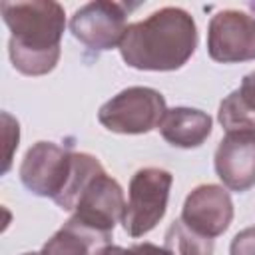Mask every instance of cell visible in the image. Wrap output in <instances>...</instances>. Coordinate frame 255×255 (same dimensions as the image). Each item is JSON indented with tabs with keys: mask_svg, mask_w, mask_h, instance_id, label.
Wrapping results in <instances>:
<instances>
[{
	"mask_svg": "<svg viewBox=\"0 0 255 255\" xmlns=\"http://www.w3.org/2000/svg\"><path fill=\"white\" fill-rule=\"evenodd\" d=\"M165 112V98L157 90L131 86L116 94L100 108L98 122L114 133L137 135L159 128Z\"/></svg>",
	"mask_w": 255,
	"mask_h": 255,
	"instance_id": "cell-4",
	"label": "cell"
},
{
	"mask_svg": "<svg viewBox=\"0 0 255 255\" xmlns=\"http://www.w3.org/2000/svg\"><path fill=\"white\" fill-rule=\"evenodd\" d=\"M74 169V151L62 147L54 141H36L24 155L20 163V181L22 185L38 195L50 197L56 201L72 175Z\"/></svg>",
	"mask_w": 255,
	"mask_h": 255,
	"instance_id": "cell-5",
	"label": "cell"
},
{
	"mask_svg": "<svg viewBox=\"0 0 255 255\" xmlns=\"http://www.w3.org/2000/svg\"><path fill=\"white\" fill-rule=\"evenodd\" d=\"M211 128H213V120L207 112L179 106L165 112L157 129L169 145L191 149V147H199L211 135Z\"/></svg>",
	"mask_w": 255,
	"mask_h": 255,
	"instance_id": "cell-11",
	"label": "cell"
},
{
	"mask_svg": "<svg viewBox=\"0 0 255 255\" xmlns=\"http://www.w3.org/2000/svg\"><path fill=\"white\" fill-rule=\"evenodd\" d=\"M98 255H126V249L124 247H118V245H108Z\"/></svg>",
	"mask_w": 255,
	"mask_h": 255,
	"instance_id": "cell-19",
	"label": "cell"
},
{
	"mask_svg": "<svg viewBox=\"0 0 255 255\" xmlns=\"http://www.w3.org/2000/svg\"><path fill=\"white\" fill-rule=\"evenodd\" d=\"M217 120L227 131H241V129H253L255 131V110H251L245 100L241 98L239 90L225 96L219 104Z\"/></svg>",
	"mask_w": 255,
	"mask_h": 255,
	"instance_id": "cell-15",
	"label": "cell"
},
{
	"mask_svg": "<svg viewBox=\"0 0 255 255\" xmlns=\"http://www.w3.org/2000/svg\"><path fill=\"white\" fill-rule=\"evenodd\" d=\"M22 255H42V253H38V251H32V253H22Z\"/></svg>",
	"mask_w": 255,
	"mask_h": 255,
	"instance_id": "cell-20",
	"label": "cell"
},
{
	"mask_svg": "<svg viewBox=\"0 0 255 255\" xmlns=\"http://www.w3.org/2000/svg\"><path fill=\"white\" fill-rule=\"evenodd\" d=\"M2 18L10 30L8 56L24 76H44L60 60L66 28L64 6L54 0L2 2Z\"/></svg>",
	"mask_w": 255,
	"mask_h": 255,
	"instance_id": "cell-2",
	"label": "cell"
},
{
	"mask_svg": "<svg viewBox=\"0 0 255 255\" xmlns=\"http://www.w3.org/2000/svg\"><path fill=\"white\" fill-rule=\"evenodd\" d=\"M239 94L245 100V104L251 110H255V70L243 76V82L239 86Z\"/></svg>",
	"mask_w": 255,
	"mask_h": 255,
	"instance_id": "cell-17",
	"label": "cell"
},
{
	"mask_svg": "<svg viewBox=\"0 0 255 255\" xmlns=\"http://www.w3.org/2000/svg\"><path fill=\"white\" fill-rule=\"evenodd\" d=\"M163 247L171 255H213V239L193 231L181 219H175L163 237Z\"/></svg>",
	"mask_w": 255,
	"mask_h": 255,
	"instance_id": "cell-14",
	"label": "cell"
},
{
	"mask_svg": "<svg viewBox=\"0 0 255 255\" xmlns=\"http://www.w3.org/2000/svg\"><path fill=\"white\" fill-rule=\"evenodd\" d=\"M213 167L227 189L237 193L251 189L255 185V131H227L215 149Z\"/></svg>",
	"mask_w": 255,
	"mask_h": 255,
	"instance_id": "cell-10",
	"label": "cell"
},
{
	"mask_svg": "<svg viewBox=\"0 0 255 255\" xmlns=\"http://www.w3.org/2000/svg\"><path fill=\"white\" fill-rule=\"evenodd\" d=\"M255 10V4H251ZM207 52L213 62L237 64L255 60V16L243 10H221L207 26Z\"/></svg>",
	"mask_w": 255,
	"mask_h": 255,
	"instance_id": "cell-6",
	"label": "cell"
},
{
	"mask_svg": "<svg viewBox=\"0 0 255 255\" xmlns=\"http://www.w3.org/2000/svg\"><path fill=\"white\" fill-rule=\"evenodd\" d=\"M126 255H171V253L165 247H159V245H153L149 241H143V243H135L129 249H126Z\"/></svg>",
	"mask_w": 255,
	"mask_h": 255,
	"instance_id": "cell-18",
	"label": "cell"
},
{
	"mask_svg": "<svg viewBox=\"0 0 255 255\" xmlns=\"http://www.w3.org/2000/svg\"><path fill=\"white\" fill-rule=\"evenodd\" d=\"M118 48L129 68L173 72L193 56L197 48V26L187 10L165 6L129 24Z\"/></svg>",
	"mask_w": 255,
	"mask_h": 255,
	"instance_id": "cell-1",
	"label": "cell"
},
{
	"mask_svg": "<svg viewBox=\"0 0 255 255\" xmlns=\"http://www.w3.org/2000/svg\"><path fill=\"white\" fill-rule=\"evenodd\" d=\"M128 6L112 0H96L80 6L70 18V32L86 48L106 52L120 46L126 32Z\"/></svg>",
	"mask_w": 255,
	"mask_h": 255,
	"instance_id": "cell-7",
	"label": "cell"
},
{
	"mask_svg": "<svg viewBox=\"0 0 255 255\" xmlns=\"http://www.w3.org/2000/svg\"><path fill=\"white\" fill-rule=\"evenodd\" d=\"M112 233H104L70 217L42 247V255H98L112 245Z\"/></svg>",
	"mask_w": 255,
	"mask_h": 255,
	"instance_id": "cell-12",
	"label": "cell"
},
{
	"mask_svg": "<svg viewBox=\"0 0 255 255\" xmlns=\"http://www.w3.org/2000/svg\"><path fill=\"white\" fill-rule=\"evenodd\" d=\"M102 171H104V165L100 163L98 157H94L90 153H84V151H74V169H72L70 181H68L64 193L54 203L58 207H62L64 211H74L82 191L86 189V185Z\"/></svg>",
	"mask_w": 255,
	"mask_h": 255,
	"instance_id": "cell-13",
	"label": "cell"
},
{
	"mask_svg": "<svg viewBox=\"0 0 255 255\" xmlns=\"http://www.w3.org/2000/svg\"><path fill=\"white\" fill-rule=\"evenodd\" d=\"M185 225L205 237H219L233 221V201L223 185L203 183L189 191L183 201L181 217Z\"/></svg>",
	"mask_w": 255,
	"mask_h": 255,
	"instance_id": "cell-8",
	"label": "cell"
},
{
	"mask_svg": "<svg viewBox=\"0 0 255 255\" xmlns=\"http://www.w3.org/2000/svg\"><path fill=\"white\" fill-rule=\"evenodd\" d=\"M173 175L161 167L137 169L128 187V203L122 225L129 237L149 233L165 215Z\"/></svg>",
	"mask_w": 255,
	"mask_h": 255,
	"instance_id": "cell-3",
	"label": "cell"
},
{
	"mask_svg": "<svg viewBox=\"0 0 255 255\" xmlns=\"http://www.w3.org/2000/svg\"><path fill=\"white\" fill-rule=\"evenodd\" d=\"M126 211V199L122 185L106 173H98L82 191L74 215L82 223L100 229L104 233H114L118 221H122Z\"/></svg>",
	"mask_w": 255,
	"mask_h": 255,
	"instance_id": "cell-9",
	"label": "cell"
},
{
	"mask_svg": "<svg viewBox=\"0 0 255 255\" xmlns=\"http://www.w3.org/2000/svg\"><path fill=\"white\" fill-rule=\"evenodd\" d=\"M229 255H255V227H245L231 239Z\"/></svg>",
	"mask_w": 255,
	"mask_h": 255,
	"instance_id": "cell-16",
	"label": "cell"
}]
</instances>
